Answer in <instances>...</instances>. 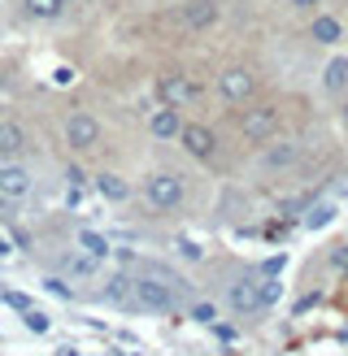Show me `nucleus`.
<instances>
[{
	"label": "nucleus",
	"instance_id": "1",
	"mask_svg": "<svg viewBox=\"0 0 348 356\" xmlns=\"http://www.w3.org/2000/svg\"><path fill=\"white\" fill-rule=\"evenodd\" d=\"M278 282L274 278H253V274H244V278H235L231 282V291H226V305H231L235 313H257V309H266V305H274L278 300Z\"/></svg>",
	"mask_w": 348,
	"mask_h": 356
},
{
	"label": "nucleus",
	"instance_id": "2",
	"mask_svg": "<svg viewBox=\"0 0 348 356\" xmlns=\"http://www.w3.org/2000/svg\"><path fill=\"white\" fill-rule=\"evenodd\" d=\"M131 305L144 309V313H170L174 309V287L157 274H144V278H131Z\"/></svg>",
	"mask_w": 348,
	"mask_h": 356
},
{
	"label": "nucleus",
	"instance_id": "3",
	"mask_svg": "<svg viewBox=\"0 0 348 356\" xmlns=\"http://www.w3.org/2000/svg\"><path fill=\"white\" fill-rule=\"evenodd\" d=\"M183 191L187 183L179 174H148V183H144V200L152 209H179L183 204Z\"/></svg>",
	"mask_w": 348,
	"mask_h": 356
},
{
	"label": "nucleus",
	"instance_id": "4",
	"mask_svg": "<svg viewBox=\"0 0 348 356\" xmlns=\"http://www.w3.org/2000/svg\"><path fill=\"white\" fill-rule=\"evenodd\" d=\"M218 96L226 104H244V100H253L257 96V74L253 70H244V65H231V70H222L218 74Z\"/></svg>",
	"mask_w": 348,
	"mask_h": 356
},
{
	"label": "nucleus",
	"instance_id": "5",
	"mask_svg": "<svg viewBox=\"0 0 348 356\" xmlns=\"http://www.w3.org/2000/svg\"><path fill=\"white\" fill-rule=\"evenodd\" d=\"M179 139H183V152L191 156V161H214V152H218V135L209 131V127H200V122H183Z\"/></svg>",
	"mask_w": 348,
	"mask_h": 356
},
{
	"label": "nucleus",
	"instance_id": "6",
	"mask_svg": "<svg viewBox=\"0 0 348 356\" xmlns=\"http://www.w3.org/2000/svg\"><path fill=\"white\" fill-rule=\"evenodd\" d=\"M239 131H244V139H253V144H266L278 131V109L274 104H257V109H248L239 118Z\"/></svg>",
	"mask_w": 348,
	"mask_h": 356
},
{
	"label": "nucleus",
	"instance_id": "7",
	"mask_svg": "<svg viewBox=\"0 0 348 356\" xmlns=\"http://www.w3.org/2000/svg\"><path fill=\"white\" fill-rule=\"evenodd\" d=\"M100 139V122L92 118V113H83V109H74L65 118V144L74 148V152H83V148H92Z\"/></svg>",
	"mask_w": 348,
	"mask_h": 356
},
{
	"label": "nucleus",
	"instance_id": "8",
	"mask_svg": "<svg viewBox=\"0 0 348 356\" xmlns=\"http://www.w3.org/2000/svg\"><path fill=\"white\" fill-rule=\"evenodd\" d=\"M157 96H161V104L183 109V104L196 100V83H191L187 74H161V83H157Z\"/></svg>",
	"mask_w": 348,
	"mask_h": 356
},
{
	"label": "nucleus",
	"instance_id": "9",
	"mask_svg": "<svg viewBox=\"0 0 348 356\" xmlns=\"http://www.w3.org/2000/svg\"><path fill=\"white\" fill-rule=\"evenodd\" d=\"M0 195H5V200H26V195H31V174L22 165L5 161V165H0Z\"/></svg>",
	"mask_w": 348,
	"mask_h": 356
},
{
	"label": "nucleus",
	"instance_id": "10",
	"mask_svg": "<svg viewBox=\"0 0 348 356\" xmlns=\"http://www.w3.org/2000/svg\"><path fill=\"white\" fill-rule=\"evenodd\" d=\"M26 152V131L13 118H0V161H17Z\"/></svg>",
	"mask_w": 348,
	"mask_h": 356
},
{
	"label": "nucleus",
	"instance_id": "11",
	"mask_svg": "<svg viewBox=\"0 0 348 356\" xmlns=\"http://www.w3.org/2000/svg\"><path fill=\"white\" fill-rule=\"evenodd\" d=\"M183 26L187 31H205L218 22V0H191V5H183Z\"/></svg>",
	"mask_w": 348,
	"mask_h": 356
},
{
	"label": "nucleus",
	"instance_id": "12",
	"mask_svg": "<svg viewBox=\"0 0 348 356\" xmlns=\"http://www.w3.org/2000/svg\"><path fill=\"white\" fill-rule=\"evenodd\" d=\"M340 35H344V22H340L335 13H318V17L309 22V40H313V44H322V48H335V44H340Z\"/></svg>",
	"mask_w": 348,
	"mask_h": 356
},
{
	"label": "nucleus",
	"instance_id": "13",
	"mask_svg": "<svg viewBox=\"0 0 348 356\" xmlns=\"http://www.w3.org/2000/svg\"><path fill=\"white\" fill-rule=\"evenodd\" d=\"M148 131H152L157 139H179V131H183V113L174 109V104H161V109L148 118Z\"/></svg>",
	"mask_w": 348,
	"mask_h": 356
},
{
	"label": "nucleus",
	"instance_id": "14",
	"mask_svg": "<svg viewBox=\"0 0 348 356\" xmlns=\"http://www.w3.org/2000/svg\"><path fill=\"white\" fill-rule=\"evenodd\" d=\"M296 156H301L296 144H270L266 152H261V165L266 170H287V165H296Z\"/></svg>",
	"mask_w": 348,
	"mask_h": 356
},
{
	"label": "nucleus",
	"instance_id": "15",
	"mask_svg": "<svg viewBox=\"0 0 348 356\" xmlns=\"http://www.w3.org/2000/svg\"><path fill=\"white\" fill-rule=\"evenodd\" d=\"M96 191H100L109 204L131 200V183H127V178H118V174H100V178H96Z\"/></svg>",
	"mask_w": 348,
	"mask_h": 356
},
{
	"label": "nucleus",
	"instance_id": "16",
	"mask_svg": "<svg viewBox=\"0 0 348 356\" xmlns=\"http://www.w3.org/2000/svg\"><path fill=\"white\" fill-rule=\"evenodd\" d=\"M322 87H326L331 96L344 92V87H348V57H331V61H326V70H322Z\"/></svg>",
	"mask_w": 348,
	"mask_h": 356
},
{
	"label": "nucleus",
	"instance_id": "17",
	"mask_svg": "<svg viewBox=\"0 0 348 356\" xmlns=\"http://www.w3.org/2000/svg\"><path fill=\"white\" fill-rule=\"evenodd\" d=\"M104 300H109V305H131V278L113 274L109 282H104Z\"/></svg>",
	"mask_w": 348,
	"mask_h": 356
},
{
	"label": "nucleus",
	"instance_id": "18",
	"mask_svg": "<svg viewBox=\"0 0 348 356\" xmlns=\"http://www.w3.org/2000/svg\"><path fill=\"white\" fill-rule=\"evenodd\" d=\"M331 218H335V200H322V204H313V209L305 213V226H309V230H322Z\"/></svg>",
	"mask_w": 348,
	"mask_h": 356
},
{
	"label": "nucleus",
	"instance_id": "19",
	"mask_svg": "<svg viewBox=\"0 0 348 356\" xmlns=\"http://www.w3.org/2000/svg\"><path fill=\"white\" fill-rule=\"evenodd\" d=\"M26 13L31 17H57L61 13V0H26Z\"/></svg>",
	"mask_w": 348,
	"mask_h": 356
},
{
	"label": "nucleus",
	"instance_id": "20",
	"mask_svg": "<svg viewBox=\"0 0 348 356\" xmlns=\"http://www.w3.org/2000/svg\"><path fill=\"white\" fill-rule=\"evenodd\" d=\"M79 243H83L92 257H109V243H104V239L96 235V230H83V235H79Z\"/></svg>",
	"mask_w": 348,
	"mask_h": 356
},
{
	"label": "nucleus",
	"instance_id": "21",
	"mask_svg": "<svg viewBox=\"0 0 348 356\" xmlns=\"http://www.w3.org/2000/svg\"><path fill=\"white\" fill-rule=\"evenodd\" d=\"M65 270L83 278V274H92V270H96V257H92V252H87V257H70V261H65Z\"/></svg>",
	"mask_w": 348,
	"mask_h": 356
},
{
	"label": "nucleus",
	"instance_id": "22",
	"mask_svg": "<svg viewBox=\"0 0 348 356\" xmlns=\"http://www.w3.org/2000/svg\"><path fill=\"white\" fill-rule=\"evenodd\" d=\"M22 317H26V330H31V334H48V326H52L48 313H35V309H26Z\"/></svg>",
	"mask_w": 348,
	"mask_h": 356
},
{
	"label": "nucleus",
	"instance_id": "23",
	"mask_svg": "<svg viewBox=\"0 0 348 356\" xmlns=\"http://www.w3.org/2000/svg\"><path fill=\"white\" fill-rule=\"evenodd\" d=\"M0 300H5L9 309H17V313H26V309H31V300H26L22 291H0Z\"/></svg>",
	"mask_w": 348,
	"mask_h": 356
},
{
	"label": "nucleus",
	"instance_id": "24",
	"mask_svg": "<svg viewBox=\"0 0 348 356\" xmlns=\"http://www.w3.org/2000/svg\"><path fill=\"white\" fill-rule=\"evenodd\" d=\"M44 291H52V296H61V300H70V296H74V291H70V287H65L61 278H48V282H44Z\"/></svg>",
	"mask_w": 348,
	"mask_h": 356
},
{
	"label": "nucleus",
	"instance_id": "25",
	"mask_svg": "<svg viewBox=\"0 0 348 356\" xmlns=\"http://www.w3.org/2000/svg\"><path fill=\"white\" fill-rule=\"evenodd\" d=\"M65 183L74 187V191H83V183H87V174H83V170H74V165H70V170H65Z\"/></svg>",
	"mask_w": 348,
	"mask_h": 356
},
{
	"label": "nucleus",
	"instance_id": "26",
	"mask_svg": "<svg viewBox=\"0 0 348 356\" xmlns=\"http://www.w3.org/2000/svg\"><path fill=\"white\" fill-rule=\"evenodd\" d=\"M179 252H183L187 261H200V252H196V243H183V239H179Z\"/></svg>",
	"mask_w": 348,
	"mask_h": 356
},
{
	"label": "nucleus",
	"instance_id": "27",
	"mask_svg": "<svg viewBox=\"0 0 348 356\" xmlns=\"http://www.w3.org/2000/svg\"><path fill=\"white\" fill-rule=\"evenodd\" d=\"M292 5L301 9V13H309V9H322V0H292Z\"/></svg>",
	"mask_w": 348,
	"mask_h": 356
},
{
	"label": "nucleus",
	"instance_id": "28",
	"mask_svg": "<svg viewBox=\"0 0 348 356\" xmlns=\"http://www.w3.org/2000/svg\"><path fill=\"white\" fill-rule=\"evenodd\" d=\"M331 265H340V270H344V265H348V248H340V252L331 257Z\"/></svg>",
	"mask_w": 348,
	"mask_h": 356
},
{
	"label": "nucleus",
	"instance_id": "29",
	"mask_svg": "<svg viewBox=\"0 0 348 356\" xmlns=\"http://www.w3.org/2000/svg\"><path fill=\"white\" fill-rule=\"evenodd\" d=\"M344 127H348V104H344Z\"/></svg>",
	"mask_w": 348,
	"mask_h": 356
},
{
	"label": "nucleus",
	"instance_id": "30",
	"mask_svg": "<svg viewBox=\"0 0 348 356\" xmlns=\"http://www.w3.org/2000/svg\"><path fill=\"white\" fill-rule=\"evenodd\" d=\"M0 209H5V195H0Z\"/></svg>",
	"mask_w": 348,
	"mask_h": 356
}]
</instances>
